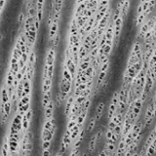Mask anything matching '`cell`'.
I'll return each instance as SVG.
<instances>
[{"mask_svg":"<svg viewBox=\"0 0 156 156\" xmlns=\"http://www.w3.org/2000/svg\"><path fill=\"white\" fill-rule=\"evenodd\" d=\"M111 21H112L113 29H114V48H117L119 45L120 39H121L125 20L122 18L119 11L113 9L112 16H111Z\"/></svg>","mask_w":156,"mask_h":156,"instance_id":"1","label":"cell"},{"mask_svg":"<svg viewBox=\"0 0 156 156\" xmlns=\"http://www.w3.org/2000/svg\"><path fill=\"white\" fill-rule=\"evenodd\" d=\"M156 25V19H155V15L153 14L152 16L146 20V21L142 23V25L137 29V33H136V39L142 41L143 37L145 36V34L148 32L150 29H152Z\"/></svg>","mask_w":156,"mask_h":156,"instance_id":"2","label":"cell"},{"mask_svg":"<svg viewBox=\"0 0 156 156\" xmlns=\"http://www.w3.org/2000/svg\"><path fill=\"white\" fill-rule=\"evenodd\" d=\"M75 102V97H74V95L71 93L69 96V98L66 99V106H65V115L66 116V118L69 117V115L70 114V111H71V109H72V106H73V103Z\"/></svg>","mask_w":156,"mask_h":156,"instance_id":"3","label":"cell"},{"mask_svg":"<svg viewBox=\"0 0 156 156\" xmlns=\"http://www.w3.org/2000/svg\"><path fill=\"white\" fill-rule=\"evenodd\" d=\"M54 109H55V103L53 101L49 102V105L46 106V109H44V117L45 120H50L54 118Z\"/></svg>","mask_w":156,"mask_h":156,"instance_id":"4","label":"cell"},{"mask_svg":"<svg viewBox=\"0 0 156 156\" xmlns=\"http://www.w3.org/2000/svg\"><path fill=\"white\" fill-rule=\"evenodd\" d=\"M131 4H132V0H126L122 5L121 11H120V14H121L122 18L125 20V21L127 20L128 16H129L130 10H131Z\"/></svg>","mask_w":156,"mask_h":156,"instance_id":"5","label":"cell"},{"mask_svg":"<svg viewBox=\"0 0 156 156\" xmlns=\"http://www.w3.org/2000/svg\"><path fill=\"white\" fill-rule=\"evenodd\" d=\"M105 102H101L98 103L97 107H96V112H95V118L97 120V122L99 121V120L102 119V114H103V110H105Z\"/></svg>","mask_w":156,"mask_h":156,"instance_id":"6","label":"cell"},{"mask_svg":"<svg viewBox=\"0 0 156 156\" xmlns=\"http://www.w3.org/2000/svg\"><path fill=\"white\" fill-rule=\"evenodd\" d=\"M97 143H98V139H97V135L96 133L92 136L91 139H90V142H89V145H88V151L89 153H93L94 151L96 150V146H97Z\"/></svg>","mask_w":156,"mask_h":156,"instance_id":"7","label":"cell"},{"mask_svg":"<svg viewBox=\"0 0 156 156\" xmlns=\"http://www.w3.org/2000/svg\"><path fill=\"white\" fill-rule=\"evenodd\" d=\"M62 142L65 143V145L66 146V148H69L71 143H72V139H71V133H70L69 130H67V129L66 130L65 134H63V136Z\"/></svg>","mask_w":156,"mask_h":156,"instance_id":"8","label":"cell"},{"mask_svg":"<svg viewBox=\"0 0 156 156\" xmlns=\"http://www.w3.org/2000/svg\"><path fill=\"white\" fill-rule=\"evenodd\" d=\"M52 101V91H49L46 94H43L42 97V107L43 109H46V106L49 105V102Z\"/></svg>","mask_w":156,"mask_h":156,"instance_id":"9","label":"cell"},{"mask_svg":"<svg viewBox=\"0 0 156 156\" xmlns=\"http://www.w3.org/2000/svg\"><path fill=\"white\" fill-rule=\"evenodd\" d=\"M54 138V135L51 133L50 130H47V129H42V133H41V139H42V142H45V141H52Z\"/></svg>","mask_w":156,"mask_h":156,"instance_id":"10","label":"cell"},{"mask_svg":"<svg viewBox=\"0 0 156 156\" xmlns=\"http://www.w3.org/2000/svg\"><path fill=\"white\" fill-rule=\"evenodd\" d=\"M96 123H97V120H96L95 116H93V117L90 119V121H89V123H88V125H87L86 134H90L91 132L94 130V128L96 126Z\"/></svg>","mask_w":156,"mask_h":156,"instance_id":"11","label":"cell"},{"mask_svg":"<svg viewBox=\"0 0 156 156\" xmlns=\"http://www.w3.org/2000/svg\"><path fill=\"white\" fill-rule=\"evenodd\" d=\"M76 124H77V120H69L67 125H66V129L70 131L75 125H76Z\"/></svg>","mask_w":156,"mask_h":156,"instance_id":"12","label":"cell"},{"mask_svg":"<svg viewBox=\"0 0 156 156\" xmlns=\"http://www.w3.org/2000/svg\"><path fill=\"white\" fill-rule=\"evenodd\" d=\"M51 147V141H45L42 142V149H50Z\"/></svg>","mask_w":156,"mask_h":156,"instance_id":"13","label":"cell"},{"mask_svg":"<svg viewBox=\"0 0 156 156\" xmlns=\"http://www.w3.org/2000/svg\"><path fill=\"white\" fill-rule=\"evenodd\" d=\"M107 155H109V153L106 152V149H103V150L101 151V152H99V154L98 156H107Z\"/></svg>","mask_w":156,"mask_h":156,"instance_id":"14","label":"cell"},{"mask_svg":"<svg viewBox=\"0 0 156 156\" xmlns=\"http://www.w3.org/2000/svg\"><path fill=\"white\" fill-rule=\"evenodd\" d=\"M131 156H139V152H138V151H136V152L133 153Z\"/></svg>","mask_w":156,"mask_h":156,"instance_id":"15","label":"cell"},{"mask_svg":"<svg viewBox=\"0 0 156 156\" xmlns=\"http://www.w3.org/2000/svg\"><path fill=\"white\" fill-rule=\"evenodd\" d=\"M153 131L155 132V134H156V124H155V126H154V128H153Z\"/></svg>","mask_w":156,"mask_h":156,"instance_id":"16","label":"cell"},{"mask_svg":"<svg viewBox=\"0 0 156 156\" xmlns=\"http://www.w3.org/2000/svg\"><path fill=\"white\" fill-rule=\"evenodd\" d=\"M56 156H62V154H61V153H60V152H59V153H58L57 155H56Z\"/></svg>","mask_w":156,"mask_h":156,"instance_id":"17","label":"cell"},{"mask_svg":"<svg viewBox=\"0 0 156 156\" xmlns=\"http://www.w3.org/2000/svg\"><path fill=\"white\" fill-rule=\"evenodd\" d=\"M41 156H42V155H41Z\"/></svg>","mask_w":156,"mask_h":156,"instance_id":"18","label":"cell"}]
</instances>
